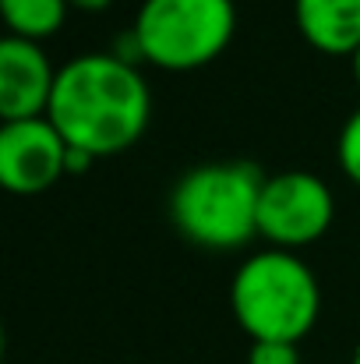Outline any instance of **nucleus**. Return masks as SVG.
<instances>
[{
    "mask_svg": "<svg viewBox=\"0 0 360 364\" xmlns=\"http://www.w3.org/2000/svg\"><path fill=\"white\" fill-rule=\"evenodd\" d=\"M57 71L50 68L46 53L36 39L7 36L0 43V117L4 121H28L50 110Z\"/></svg>",
    "mask_w": 360,
    "mask_h": 364,
    "instance_id": "0eeeda50",
    "label": "nucleus"
},
{
    "mask_svg": "<svg viewBox=\"0 0 360 364\" xmlns=\"http://www.w3.org/2000/svg\"><path fill=\"white\" fill-rule=\"evenodd\" d=\"M332 223V191L307 170H286L265 177L258 202V234L279 247L307 244Z\"/></svg>",
    "mask_w": 360,
    "mask_h": 364,
    "instance_id": "39448f33",
    "label": "nucleus"
},
{
    "mask_svg": "<svg viewBox=\"0 0 360 364\" xmlns=\"http://www.w3.org/2000/svg\"><path fill=\"white\" fill-rule=\"evenodd\" d=\"M230 301L240 326L254 340H290L297 343L318 318V279L286 247L258 251L234 276Z\"/></svg>",
    "mask_w": 360,
    "mask_h": 364,
    "instance_id": "7ed1b4c3",
    "label": "nucleus"
},
{
    "mask_svg": "<svg viewBox=\"0 0 360 364\" xmlns=\"http://www.w3.org/2000/svg\"><path fill=\"white\" fill-rule=\"evenodd\" d=\"M354 75H357V82H360V46L354 50Z\"/></svg>",
    "mask_w": 360,
    "mask_h": 364,
    "instance_id": "ddd939ff",
    "label": "nucleus"
},
{
    "mask_svg": "<svg viewBox=\"0 0 360 364\" xmlns=\"http://www.w3.org/2000/svg\"><path fill=\"white\" fill-rule=\"evenodd\" d=\"M71 7H82V11H103L110 0H67Z\"/></svg>",
    "mask_w": 360,
    "mask_h": 364,
    "instance_id": "f8f14e48",
    "label": "nucleus"
},
{
    "mask_svg": "<svg viewBox=\"0 0 360 364\" xmlns=\"http://www.w3.org/2000/svg\"><path fill=\"white\" fill-rule=\"evenodd\" d=\"M339 163L360 184V110H354L350 121L343 124V131H339Z\"/></svg>",
    "mask_w": 360,
    "mask_h": 364,
    "instance_id": "9d476101",
    "label": "nucleus"
},
{
    "mask_svg": "<svg viewBox=\"0 0 360 364\" xmlns=\"http://www.w3.org/2000/svg\"><path fill=\"white\" fill-rule=\"evenodd\" d=\"M297 25L318 50L347 53L360 46V0H297Z\"/></svg>",
    "mask_w": 360,
    "mask_h": 364,
    "instance_id": "6e6552de",
    "label": "nucleus"
},
{
    "mask_svg": "<svg viewBox=\"0 0 360 364\" xmlns=\"http://www.w3.org/2000/svg\"><path fill=\"white\" fill-rule=\"evenodd\" d=\"M247 364H300V354L290 340H254Z\"/></svg>",
    "mask_w": 360,
    "mask_h": 364,
    "instance_id": "9b49d317",
    "label": "nucleus"
},
{
    "mask_svg": "<svg viewBox=\"0 0 360 364\" xmlns=\"http://www.w3.org/2000/svg\"><path fill=\"white\" fill-rule=\"evenodd\" d=\"M234 0H145L134 18L138 53L184 71L212 60L234 36Z\"/></svg>",
    "mask_w": 360,
    "mask_h": 364,
    "instance_id": "20e7f679",
    "label": "nucleus"
},
{
    "mask_svg": "<svg viewBox=\"0 0 360 364\" xmlns=\"http://www.w3.org/2000/svg\"><path fill=\"white\" fill-rule=\"evenodd\" d=\"M148 85L120 53H82L57 71L46 117L71 149L110 156L127 149L148 124Z\"/></svg>",
    "mask_w": 360,
    "mask_h": 364,
    "instance_id": "f257e3e1",
    "label": "nucleus"
},
{
    "mask_svg": "<svg viewBox=\"0 0 360 364\" xmlns=\"http://www.w3.org/2000/svg\"><path fill=\"white\" fill-rule=\"evenodd\" d=\"M354 364H360V347H357V354H354Z\"/></svg>",
    "mask_w": 360,
    "mask_h": 364,
    "instance_id": "4468645a",
    "label": "nucleus"
},
{
    "mask_svg": "<svg viewBox=\"0 0 360 364\" xmlns=\"http://www.w3.org/2000/svg\"><path fill=\"white\" fill-rule=\"evenodd\" d=\"M0 7L7 25L25 39L50 36L67 18V0H0Z\"/></svg>",
    "mask_w": 360,
    "mask_h": 364,
    "instance_id": "1a4fd4ad",
    "label": "nucleus"
},
{
    "mask_svg": "<svg viewBox=\"0 0 360 364\" xmlns=\"http://www.w3.org/2000/svg\"><path fill=\"white\" fill-rule=\"evenodd\" d=\"M67 138L50 117L4 121L0 127V181L11 191L32 195L67 173Z\"/></svg>",
    "mask_w": 360,
    "mask_h": 364,
    "instance_id": "423d86ee",
    "label": "nucleus"
},
{
    "mask_svg": "<svg viewBox=\"0 0 360 364\" xmlns=\"http://www.w3.org/2000/svg\"><path fill=\"white\" fill-rule=\"evenodd\" d=\"M261 188L265 173L244 159L191 166L170 195L173 223L205 247H237L258 230Z\"/></svg>",
    "mask_w": 360,
    "mask_h": 364,
    "instance_id": "f03ea898",
    "label": "nucleus"
}]
</instances>
